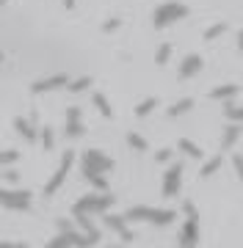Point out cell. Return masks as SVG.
<instances>
[{
  "instance_id": "cell-1",
  "label": "cell",
  "mask_w": 243,
  "mask_h": 248,
  "mask_svg": "<svg viewBox=\"0 0 243 248\" xmlns=\"http://www.w3.org/2000/svg\"><path fill=\"white\" fill-rule=\"evenodd\" d=\"M188 17V6H182V3H163L158 6L152 14V25L155 28H166L171 22H177V19H185Z\"/></svg>"
},
{
  "instance_id": "cell-2",
  "label": "cell",
  "mask_w": 243,
  "mask_h": 248,
  "mask_svg": "<svg viewBox=\"0 0 243 248\" xmlns=\"http://www.w3.org/2000/svg\"><path fill=\"white\" fill-rule=\"evenodd\" d=\"M113 169V160L105 157L99 149H86L83 152V157H81V171H83V177L86 174H105V171Z\"/></svg>"
},
{
  "instance_id": "cell-3",
  "label": "cell",
  "mask_w": 243,
  "mask_h": 248,
  "mask_svg": "<svg viewBox=\"0 0 243 248\" xmlns=\"http://www.w3.org/2000/svg\"><path fill=\"white\" fill-rule=\"evenodd\" d=\"M111 204H113V196H83L81 202L75 204V215L81 213H105Z\"/></svg>"
},
{
  "instance_id": "cell-4",
  "label": "cell",
  "mask_w": 243,
  "mask_h": 248,
  "mask_svg": "<svg viewBox=\"0 0 243 248\" xmlns=\"http://www.w3.org/2000/svg\"><path fill=\"white\" fill-rule=\"evenodd\" d=\"M72 163H75V152H64L58 171H55L53 177H50V182L45 185V196H53L55 190H58V187L64 185V179H66V174H69V169H72Z\"/></svg>"
},
{
  "instance_id": "cell-5",
  "label": "cell",
  "mask_w": 243,
  "mask_h": 248,
  "mask_svg": "<svg viewBox=\"0 0 243 248\" xmlns=\"http://www.w3.org/2000/svg\"><path fill=\"white\" fill-rule=\"evenodd\" d=\"M0 204L9 210H28L31 207V193L28 190H6L0 187Z\"/></svg>"
},
{
  "instance_id": "cell-6",
  "label": "cell",
  "mask_w": 243,
  "mask_h": 248,
  "mask_svg": "<svg viewBox=\"0 0 243 248\" xmlns=\"http://www.w3.org/2000/svg\"><path fill=\"white\" fill-rule=\"evenodd\" d=\"M180 182H182V163H171L166 174H163V196H177L180 193Z\"/></svg>"
},
{
  "instance_id": "cell-7",
  "label": "cell",
  "mask_w": 243,
  "mask_h": 248,
  "mask_svg": "<svg viewBox=\"0 0 243 248\" xmlns=\"http://www.w3.org/2000/svg\"><path fill=\"white\" fill-rule=\"evenodd\" d=\"M61 86H69V78H66V75H53V78H42V80H36V83L31 86V91H33V94H45V91L61 89Z\"/></svg>"
},
{
  "instance_id": "cell-8",
  "label": "cell",
  "mask_w": 243,
  "mask_h": 248,
  "mask_svg": "<svg viewBox=\"0 0 243 248\" xmlns=\"http://www.w3.org/2000/svg\"><path fill=\"white\" fill-rule=\"evenodd\" d=\"M196 215H188V221H185V226H182L180 232V246L182 248H191V246H196V240H199V226H196Z\"/></svg>"
},
{
  "instance_id": "cell-9",
  "label": "cell",
  "mask_w": 243,
  "mask_h": 248,
  "mask_svg": "<svg viewBox=\"0 0 243 248\" xmlns=\"http://www.w3.org/2000/svg\"><path fill=\"white\" fill-rule=\"evenodd\" d=\"M64 133L69 138H81L83 135V124H81V108H69L66 110V130Z\"/></svg>"
},
{
  "instance_id": "cell-10",
  "label": "cell",
  "mask_w": 243,
  "mask_h": 248,
  "mask_svg": "<svg viewBox=\"0 0 243 248\" xmlns=\"http://www.w3.org/2000/svg\"><path fill=\"white\" fill-rule=\"evenodd\" d=\"M202 55H185V61L180 63V78L182 80H188V78H194L199 69H202Z\"/></svg>"
},
{
  "instance_id": "cell-11",
  "label": "cell",
  "mask_w": 243,
  "mask_h": 248,
  "mask_svg": "<svg viewBox=\"0 0 243 248\" xmlns=\"http://www.w3.org/2000/svg\"><path fill=\"white\" fill-rule=\"evenodd\" d=\"M14 130H17L19 135H22V138H25V141H36L39 135H36V130H33V124L31 122H25V119H22V116H19V119H14Z\"/></svg>"
},
{
  "instance_id": "cell-12",
  "label": "cell",
  "mask_w": 243,
  "mask_h": 248,
  "mask_svg": "<svg viewBox=\"0 0 243 248\" xmlns=\"http://www.w3.org/2000/svg\"><path fill=\"white\" fill-rule=\"evenodd\" d=\"M241 133H243V130L238 127V124H229V127L224 130V135H221V149H224V152H227V149H232L235 141L241 138Z\"/></svg>"
},
{
  "instance_id": "cell-13",
  "label": "cell",
  "mask_w": 243,
  "mask_h": 248,
  "mask_svg": "<svg viewBox=\"0 0 243 248\" xmlns=\"http://www.w3.org/2000/svg\"><path fill=\"white\" fill-rule=\"evenodd\" d=\"M238 91H241V86H235V83H227V86H216V89L210 91V97H213V99H232Z\"/></svg>"
},
{
  "instance_id": "cell-14",
  "label": "cell",
  "mask_w": 243,
  "mask_h": 248,
  "mask_svg": "<svg viewBox=\"0 0 243 248\" xmlns=\"http://www.w3.org/2000/svg\"><path fill=\"white\" fill-rule=\"evenodd\" d=\"M174 218H177V213H174V210H152V213H149V221L158 223V226H169Z\"/></svg>"
},
{
  "instance_id": "cell-15",
  "label": "cell",
  "mask_w": 243,
  "mask_h": 248,
  "mask_svg": "<svg viewBox=\"0 0 243 248\" xmlns=\"http://www.w3.org/2000/svg\"><path fill=\"white\" fill-rule=\"evenodd\" d=\"M105 226L113 229V232H119V234H125L127 232V218L125 215H108V218H105Z\"/></svg>"
},
{
  "instance_id": "cell-16",
  "label": "cell",
  "mask_w": 243,
  "mask_h": 248,
  "mask_svg": "<svg viewBox=\"0 0 243 248\" xmlns=\"http://www.w3.org/2000/svg\"><path fill=\"white\" fill-rule=\"evenodd\" d=\"M149 213H152L149 207H130L125 213V218L127 221H149Z\"/></svg>"
},
{
  "instance_id": "cell-17",
  "label": "cell",
  "mask_w": 243,
  "mask_h": 248,
  "mask_svg": "<svg viewBox=\"0 0 243 248\" xmlns=\"http://www.w3.org/2000/svg\"><path fill=\"white\" fill-rule=\"evenodd\" d=\"M191 108H194V99L185 97V99H180V102H174V105L169 108V116H182V113H188Z\"/></svg>"
},
{
  "instance_id": "cell-18",
  "label": "cell",
  "mask_w": 243,
  "mask_h": 248,
  "mask_svg": "<svg viewBox=\"0 0 243 248\" xmlns=\"http://www.w3.org/2000/svg\"><path fill=\"white\" fill-rule=\"evenodd\" d=\"M94 108H97L105 119H111V116H113V108H111V102L102 97V94H94Z\"/></svg>"
},
{
  "instance_id": "cell-19",
  "label": "cell",
  "mask_w": 243,
  "mask_h": 248,
  "mask_svg": "<svg viewBox=\"0 0 243 248\" xmlns=\"http://www.w3.org/2000/svg\"><path fill=\"white\" fill-rule=\"evenodd\" d=\"M221 163H224V160H221V155H218V157H213V160H207L205 166H202V171H199V174H202V177H213V174L221 169Z\"/></svg>"
},
{
  "instance_id": "cell-20",
  "label": "cell",
  "mask_w": 243,
  "mask_h": 248,
  "mask_svg": "<svg viewBox=\"0 0 243 248\" xmlns=\"http://www.w3.org/2000/svg\"><path fill=\"white\" fill-rule=\"evenodd\" d=\"M155 108H158V99H155V97H146L144 102H141V105L135 108V116H141V119H144V116L152 113Z\"/></svg>"
},
{
  "instance_id": "cell-21",
  "label": "cell",
  "mask_w": 243,
  "mask_h": 248,
  "mask_svg": "<svg viewBox=\"0 0 243 248\" xmlns=\"http://www.w3.org/2000/svg\"><path fill=\"white\" fill-rule=\"evenodd\" d=\"M177 146H180V149L185 152L188 157H202V149H199L194 141H188V138H180V143H177Z\"/></svg>"
},
{
  "instance_id": "cell-22",
  "label": "cell",
  "mask_w": 243,
  "mask_h": 248,
  "mask_svg": "<svg viewBox=\"0 0 243 248\" xmlns=\"http://www.w3.org/2000/svg\"><path fill=\"white\" fill-rule=\"evenodd\" d=\"M224 113H227V119H232V122H243V108H241V105H232V102H227Z\"/></svg>"
},
{
  "instance_id": "cell-23",
  "label": "cell",
  "mask_w": 243,
  "mask_h": 248,
  "mask_svg": "<svg viewBox=\"0 0 243 248\" xmlns=\"http://www.w3.org/2000/svg\"><path fill=\"white\" fill-rule=\"evenodd\" d=\"M89 86H91V78H78V80L69 83V91H72V94H81V91H86Z\"/></svg>"
},
{
  "instance_id": "cell-24",
  "label": "cell",
  "mask_w": 243,
  "mask_h": 248,
  "mask_svg": "<svg viewBox=\"0 0 243 248\" xmlns=\"http://www.w3.org/2000/svg\"><path fill=\"white\" fill-rule=\"evenodd\" d=\"M127 143H130L135 152H146V141H144L138 133H130V135H127Z\"/></svg>"
},
{
  "instance_id": "cell-25",
  "label": "cell",
  "mask_w": 243,
  "mask_h": 248,
  "mask_svg": "<svg viewBox=\"0 0 243 248\" xmlns=\"http://www.w3.org/2000/svg\"><path fill=\"white\" fill-rule=\"evenodd\" d=\"M17 160H19V152L17 149L0 152V166H11V163H17Z\"/></svg>"
},
{
  "instance_id": "cell-26",
  "label": "cell",
  "mask_w": 243,
  "mask_h": 248,
  "mask_svg": "<svg viewBox=\"0 0 243 248\" xmlns=\"http://www.w3.org/2000/svg\"><path fill=\"white\" fill-rule=\"evenodd\" d=\"M86 179H89L97 190H105V187H108V179L102 177V174H86Z\"/></svg>"
},
{
  "instance_id": "cell-27",
  "label": "cell",
  "mask_w": 243,
  "mask_h": 248,
  "mask_svg": "<svg viewBox=\"0 0 243 248\" xmlns=\"http://www.w3.org/2000/svg\"><path fill=\"white\" fill-rule=\"evenodd\" d=\"M169 55H171V47L169 45H161V47H158V55H155V63L163 66V63L169 61Z\"/></svg>"
},
{
  "instance_id": "cell-28",
  "label": "cell",
  "mask_w": 243,
  "mask_h": 248,
  "mask_svg": "<svg viewBox=\"0 0 243 248\" xmlns=\"http://www.w3.org/2000/svg\"><path fill=\"white\" fill-rule=\"evenodd\" d=\"M224 31H227V25H224V22H218V25H213V28H210V31L205 33V42H213V39H218V36L224 33Z\"/></svg>"
},
{
  "instance_id": "cell-29",
  "label": "cell",
  "mask_w": 243,
  "mask_h": 248,
  "mask_svg": "<svg viewBox=\"0 0 243 248\" xmlns=\"http://www.w3.org/2000/svg\"><path fill=\"white\" fill-rule=\"evenodd\" d=\"M39 138H42V143H45V149H53V146H55V135H53V130H47V127H45Z\"/></svg>"
},
{
  "instance_id": "cell-30",
  "label": "cell",
  "mask_w": 243,
  "mask_h": 248,
  "mask_svg": "<svg viewBox=\"0 0 243 248\" xmlns=\"http://www.w3.org/2000/svg\"><path fill=\"white\" fill-rule=\"evenodd\" d=\"M75 218H78V223H81V229H83V232H91V229H97V226L91 223L89 213H81V215H75Z\"/></svg>"
},
{
  "instance_id": "cell-31",
  "label": "cell",
  "mask_w": 243,
  "mask_h": 248,
  "mask_svg": "<svg viewBox=\"0 0 243 248\" xmlns=\"http://www.w3.org/2000/svg\"><path fill=\"white\" fill-rule=\"evenodd\" d=\"M232 166H235V171H238V177H241V182H243V157L241 155H235L232 157Z\"/></svg>"
},
{
  "instance_id": "cell-32",
  "label": "cell",
  "mask_w": 243,
  "mask_h": 248,
  "mask_svg": "<svg viewBox=\"0 0 243 248\" xmlns=\"http://www.w3.org/2000/svg\"><path fill=\"white\" fill-rule=\"evenodd\" d=\"M169 157H171V149H161L158 155H155V160H158V163H166Z\"/></svg>"
},
{
  "instance_id": "cell-33",
  "label": "cell",
  "mask_w": 243,
  "mask_h": 248,
  "mask_svg": "<svg viewBox=\"0 0 243 248\" xmlns=\"http://www.w3.org/2000/svg\"><path fill=\"white\" fill-rule=\"evenodd\" d=\"M47 248H72V246H66L64 240H58V237H53L50 243H47Z\"/></svg>"
},
{
  "instance_id": "cell-34",
  "label": "cell",
  "mask_w": 243,
  "mask_h": 248,
  "mask_svg": "<svg viewBox=\"0 0 243 248\" xmlns=\"http://www.w3.org/2000/svg\"><path fill=\"white\" fill-rule=\"evenodd\" d=\"M116 28H119V19H108V22L102 25V31H105V33H111V31H116Z\"/></svg>"
},
{
  "instance_id": "cell-35",
  "label": "cell",
  "mask_w": 243,
  "mask_h": 248,
  "mask_svg": "<svg viewBox=\"0 0 243 248\" xmlns=\"http://www.w3.org/2000/svg\"><path fill=\"white\" fill-rule=\"evenodd\" d=\"M182 210H185V215H196V207H194L191 202H185V204H182ZM196 218H199V215H196Z\"/></svg>"
},
{
  "instance_id": "cell-36",
  "label": "cell",
  "mask_w": 243,
  "mask_h": 248,
  "mask_svg": "<svg viewBox=\"0 0 243 248\" xmlns=\"http://www.w3.org/2000/svg\"><path fill=\"white\" fill-rule=\"evenodd\" d=\"M58 229H61V232H69V229H72V223L66 221V218H58Z\"/></svg>"
},
{
  "instance_id": "cell-37",
  "label": "cell",
  "mask_w": 243,
  "mask_h": 248,
  "mask_svg": "<svg viewBox=\"0 0 243 248\" xmlns=\"http://www.w3.org/2000/svg\"><path fill=\"white\" fill-rule=\"evenodd\" d=\"M0 248H25V243H0Z\"/></svg>"
},
{
  "instance_id": "cell-38",
  "label": "cell",
  "mask_w": 243,
  "mask_h": 248,
  "mask_svg": "<svg viewBox=\"0 0 243 248\" xmlns=\"http://www.w3.org/2000/svg\"><path fill=\"white\" fill-rule=\"evenodd\" d=\"M6 179H9V182H17L19 174H17V171H6Z\"/></svg>"
},
{
  "instance_id": "cell-39",
  "label": "cell",
  "mask_w": 243,
  "mask_h": 248,
  "mask_svg": "<svg viewBox=\"0 0 243 248\" xmlns=\"http://www.w3.org/2000/svg\"><path fill=\"white\" fill-rule=\"evenodd\" d=\"M122 240H125V243H133V232L127 229V232H125V234H122Z\"/></svg>"
},
{
  "instance_id": "cell-40",
  "label": "cell",
  "mask_w": 243,
  "mask_h": 248,
  "mask_svg": "<svg viewBox=\"0 0 243 248\" xmlns=\"http://www.w3.org/2000/svg\"><path fill=\"white\" fill-rule=\"evenodd\" d=\"M64 6H66V9H72V6H75V0H64Z\"/></svg>"
},
{
  "instance_id": "cell-41",
  "label": "cell",
  "mask_w": 243,
  "mask_h": 248,
  "mask_svg": "<svg viewBox=\"0 0 243 248\" xmlns=\"http://www.w3.org/2000/svg\"><path fill=\"white\" fill-rule=\"evenodd\" d=\"M238 50H243V33L238 36Z\"/></svg>"
},
{
  "instance_id": "cell-42",
  "label": "cell",
  "mask_w": 243,
  "mask_h": 248,
  "mask_svg": "<svg viewBox=\"0 0 243 248\" xmlns=\"http://www.w3.org/2000/svg\"><path fill=\"white\" fill-rule=\"evenodd\" d=\"M0 61H3V50H0Z\"/></svg>"
},
{
  "instance_id": "cell-43",
  "label": "cell",
  "mask_w": 243,
  "mask_h": 248,
  "mask_svg": "<svg viewBox=\"0 0 243 248\" xmlns=\"http://www.w3.org/2000/svg\"><path fill=\"white\" fill-rule=\"evenodd\" d=\"M3 3H6V0H0V6H3Z\"/></svg>"
},
{
  "instance_id": "cell-44",
  "label": "cell",
  "mask_w": 243,
  "mask_h": 248,
  "mask_svg": "<svg viewBox=\"0 0 243 248\" xmlns=\"http://www.w3.org/2000/svg\"><path fill=\"white\" fill-rule=\"evenodd\" d=\"M191 248H196V246H191Z\"/></svg>"
},
{
  "instance_id": "cell-45",
  "label": "cell",
  "mask_w": 243,
  "mask_h": 248,
  "mask_svg": "<svg viewBox=\"0 0 243 248\" xmlns=\"http://www.w3.org/2000/svg\"><path fill=\"white\" fill-rule=\"evenodd\" d=\"M113 248H119V246H113Z\"/></svg>"
}]
</instances>
